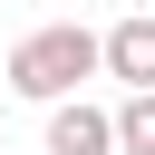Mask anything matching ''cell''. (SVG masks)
I'll return each mask as SVG.
<instances>
[{
  "instance_id": "6da1fadb",
  "label": "cell",
  "mask_w": 155,
  "mask_h": 155,
  "mask_svg": "<svg viewBox=\"0 0 155 155\" xmlns=\"http://www.w3.org/2000/svg\"><path fill=\"white\" fill-rule=\"evenodd\" d=\"M97 68H107V39H87L78 19H58V29H29V39L10 48V68H0V78H10V97L68 107V97H78Z\"/></svg>"
},
{
  "instance_id": "7a4b0ae2",
  "label": "cell",
  "mask_w": 155,
  "mask_h": 155,
  "mask_svg": "<svg viewBox=\"0 0 155 155\" xmlns=\"http://www.w3.org/2000/svg\"><path fill=\"white\" fill-rule=\"evenodd\" d=\"M48 155H126V136H116L107 107L68 97V107H48Z\"/></svg>"
},
{
  "instance_id": "277c9868",
  "label": "cell",
  "mask_w": 155,
  "mask_h": 155,
  "mask_svg": "<svg viewBox=\"0 0 155 155\" xmlns=\"http://www.w3.org/2000/svg\"><path fill=\"white\" fill-rule=\"evenodd\" d=\"M116 136H126V155H155V87L116 107Z\"/></svg>"
},
{
  "instance_id": "3957f363",
  "label": "cell",
  "mask_w": 155,
  "mask_h": 155,
  "mask_svg": "<svg viewBox=\"0 0 155 155\" xmlns=\"http://www.w3.org/2000/svg\"><path fill=\"white\" fill-rule=\"evenodd\" d=\"M107 78H126V97H145V87H155V19H145V10L107 29Z\"/></svg>"
}]
</instances>
